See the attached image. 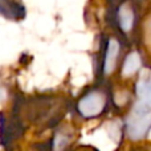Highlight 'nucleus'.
<instances>
[{"instance_id":"nucleus-3","label":"nucleus","mask_w":151,"mask_h":151,"mask_svg":"<svg viewBox=\"0 0 151 151\" xmlns=\"http://www.w3.org/2000/svg\"><path fill=\"white\" fill-rule=\"evenodd\" d=\"M113 93L107 82L99 81L97 85L86 89L76 102V111L82 119L90 121L99 118L110 109Z\"/></svg>"},{"instance_id":"nucleus-2","label":"nucleus","mask_w":151,"mask_h":151,"mask_svg":"<svg viewBox=\"0 0 151 151\" xmlns=\"http://www.w3.org/2000/svg\"><path fill=\"white\" fill-rule=\"evenodd\" d=\"M131 47L133 45L130 42L111 31L102 35L97 58V73L99 81L107 82L113 76L119 73L123 58Z\"/></svg>"},{"instance_id":"nucleus-8","label":"nucleus","mask_w":151,"mask_h":151,"mask_svg":"<svg viewBox=\"0 0 151 151\" xmlns=\"http://www.w3.org/2000/svg\"><path fill=\"white\" fill-rule=\"evenodd\" d=\"M1 98H3V90L0 89V99H1Z\"/></svg>"},{"instance_id":"nucleus-5","label":"nucleus","mask_w":151,"mask_h":151,"mask_svg":"<svg viewBox=\"0 0 151 151\" xmlns=\"http://www.w3.org/2000/svg\"><path fill=\"white\" fill-rule=\"evenodd\" d=\"M0 13L9 20H20L25 11L19 0H0Z\"/></svg>"},{"instance_id":"nucleus-1","label":"nucleus","mask_w":151,"mask_h":151,"mask_svg":"<svg viewBox=\"0 0 151 151\" xmlns=\"http://www.w3.org/2000/svg\"><path fill=\"white\" fill-rule=\"evenodd\" d=\"M151 0H107L106 23L110 31L134 45L139 23Z\"/></svg>"},{"instance_id":"nucleus-7","label":"nucleus","mask_w":151,"mask_h":151,"mask_svg":"<svg viewBox=\"0 0 151 151\" xmlns=\"http://www.w3.org/2000/svg\"><path fill=\"white\" fill-rule=\"evenodd\" d=\"M74 151H97L96 149H93V147H77Z\"/></svg>"},{"instance_id":"nucleus-4","label":"nucleus","mask_w":151,"mask_h":151,"mask_svg":"<svg viewBox=\"0 0 151 151\" xmlns=\"http://www.w3.org/2000/svg\"><path fill=\"white\" fill-rule=\"evenodd\" d=\"M134 47L138 49L145 68L151 69V5L145 11L141 19Z\"/></svg>"},{"instance_id":"nucleus-6","label":"nucleus","mask_w":151,"mask_h":151,"mask_svg":"<svg viewBox=\"0 0 151 151\" xmlns=\"http://www.w3.org/2000/svg\"><path fill=\"white\" fill-rule=\"evenodd\" d=\"M130 151H151V143L146 141L137 142V143H133V147L130 149Z\"/></svg>"}]
</instances>
